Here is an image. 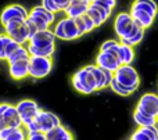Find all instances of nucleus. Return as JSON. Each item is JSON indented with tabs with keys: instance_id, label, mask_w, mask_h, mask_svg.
<instances>
[{
	"instance_id": "f704fd0d",
	"label": "nucleus",
	"mask_w": 158,
	"mask_h": 140,
	"mask_svg": "<svg viewBox=\"0 0 158 140\" xmlns=\"http://www.w3.org/2000/svg\"><path fill=\"white\" fill-rule=\"evenodd\" d=\"M81 17H82V19H83L85 28H86V33L92 32V31L96 28V25H94V22H93V19L90 18L89 15H87V13H86V14H83V15H81Z\"/></svg>"
},
{
	"instance_id": "6e6552de",
	"label": "nucleus",
	"mask_w": 158,
	"mask_h": 140,
	"mask_svg": "<svg viewBox=\"0 0 158 140\" xmlns=\"http://www.w3.org/2000/svg\"><path fill=\"white\" fill-rule=\"evenodd\" d=\"M135 25H136V22H135V19L132 18V15L129 13L118 14L114 21V31H115V35H117L118 40L125 39L132 32Z\"/></svg>"
},
{
	"instance_id": "a19ab883",
	"label": "nucleus",
	"mask_w": 158,
	"mask_h": 140,
	"mask_svg": "<svg viewBox=\"0 0 158 140\" xmlns=\"http://www.w3.org/2000/svg\"><path fill=\"white\" fill-rule=\"evenodd\" d=\"M71 3H83V4H90V0H71Z\"/></svg>"
},
{
	"instance_id": "2f4dec72",
	"label": "nucleus",
	"mask_w": 158,
	"mask_h": 140,
	"mask_svg": "<svg viewBox=\"0 0 158 140\" xmlns=\"http://www.w3.org/2000/svg\"><path fill=\"white\" fill-rule=\"evenodd\" d=\"M40 6H42L43 8H46L47 11L53 13V14L60 13V10H58L57 4L54 3V0H42V4H40Z\"/></svg>"
},
{
	"instance_id": "20e7f679",
	"label": "nucleus",
	"mask_w": 158,
	"mask_h": 140,
	"mask_svg": "<svg viewBox=\"0 0 158 140\" xmlns=\"http://www.w3.org/2000/svg\"><path fill=\"white\" fill-rule=\"evenodd\" d=\"M53 32H54L56 38L61 39V40H74V39L82 36L75 19L69 18V17H64L60 21L56 22Z\"/></svg>"
},
{
	"instance_id": "aec40b11",
	"label": "nucleus",
	"mask_w": 158,
	"mask_h": 140,
	"mask_svg": "<svg viewBox=\"0 0 158 140\" xmlns=\"http://www.w3.org/2000/svg\"><path fill=\"white\" fill-rule=\"evenodd\" d=\"M132 10H140V11H146V13L151 14L153 17H157V11H158V6L154 0H133L131 4Z\"/></svg>"
},
{
	"instance_id": "79ce46f5",
	"label": "nucleus",
	"mask_w": 158,
	"mask_h": 140,
	"mask_svg": "<svg viewBox=\"0 0 158 140\" xmlns=\"http://www.w3.org/2000/svg\"><path fill=\"white\" fill-rule=\"evenodd\" d=\"M156 119H157V125H158V114H157V117H156Z\"/></svg>"
},
{
	"instance_id": "f8f14e48",
	"label": "nucleus",
	"mask_w": 158,
	"mask_h": 140,
	"mask_svg": "<svg viewBox=\"0 0 158 140\" xmlns=\"http://www.w3.org/2000/svg\"><path fill=\"white\" fill-rule=\"evenodd\" d=\"M136 108H139L140 111L148 114L151 117H157L158 114V94L157 93H144L139 99Z\"/></svg>"
},
{
	"instance_id": "473e14b6",
	"label": "nucleus",
	"mask_w": 158,
	"mask_h": 140,
	"mask_svg": "<svg viewBox=\"0 0 158 140\" xmlns=\"http://www.w3.org/2000/svg\"><path fill=\"white\" fill-rule=\"evenodd\" d=\"M19 46H21V44H18L17 42H14L13 39L8 36V40H7V43H6V60H7V58L11 56V53H13L15 49H18Z\"/></svg>"
},
{
	"instance_id": "dca6fc26",
	"label": "nucleus",
	"mask_w": 158,
	"mask_h": 140,
	"mask_svg": "<svg viewBox=\"0 0 158 140\" xmlns=\"http://www.w3.org/2000/svg\"><path fill=\"white\" fill-rule=\"evenodd\" d=\"M158 126H139L131 136V140H157Z\"/></svg>"
},
{
	"instance_id": "b1692460",
	"label": "nucleus",
	"mask_w": 158,
	"mask_h": 140,
	"mask_svg": "<svg viewBox=\"0 0 158 140\" xmlns=\"http://www.w3.org/2000/svg\"><path fill=\"white\" fill-rule=\"evenodd\" d=\"M89 6L90 4H83V3H69V6L67 7V10L64 11V13H65V17H69V18L75 19V18H78V17L86 14Z\"/></svg>"
},
{
	"instance_id": "5701e85b",
	"label": "nucleus",
	"mask_w": 158,
	"mask_h": 140,
	"mask_svg": "<svg viewBox=\"0 0 158 140\" xmlns=\"http://www.w3.org/2000/svg\"><path fill=\"white\" fill-rule=\"evenodd\" d=\"M133 121L137 126H156L157 125L156 117L148 115V114L140 111L139 108H135L133 111Z\"/></svg>"
},
{
	"instance_id": "c9c22d12",
	"label": "nucleus",
	"mask_w": 158,
	"mask_h": 140,
	"mask_svg": "<svg viewBox=\"0 0 158 140\" xmlns=\"http://www.w3.org/2000/svg\"><path fill=\"white\" fill-rule=\"evenodd\" d=\"M94 3L108 8V10H112V8L117 6V0H94Z\"/></svg>"
},
{
	"instance_id": "ddd939ff",
	"label": "nucleus",
	"mask_w": 158,
	"mask_h": 140,
	"mask_svg": "<svg viewBox=\"0 0 158 140\" xmlns=\"http://www.w3.org/2000/svg\"><path fill=\"white\" fill-rule=\"evenodd\" d=\"M24 126L21 121V117L18 114L17 105H8L6 113L0 118V129H6V128H21Z\"/></svg>"
},
{
	"instance_id": "ea45409f",
	"label": "nucleus",
	"mask_w": 158,
	"mask_h": 140,
	"mask_svg": "<svg viewBox=\"0 0 158 140\" xmlns=\"http://www.w3.org/2000/svg\"><path fill=\"white\" fill-rule=\"evenodd\" d=\"M8 105L10 104H7V103H2V104H0V118H2L3 114L6 113V110L8 108Z\"/></svg>"
},
{
	"instance_id": "412c9836",
	"label": "nucleus",
	"mask_w": 158,
	"mask_h": 140,
	"mask_svg": "<svg viewBox=\"0 0 158 140\" xmlns=\"http://www.w3.org/2000/svg\"><path fill=\"white\" fill-rule=\"evenodd\" d=\"M44 135H46L47 140H74L72 133L69 132L65 126H63V125L53 128L52 130H49V132L44 133Z\"/></svg>"
},
{
	"instance_id": "0eeeda50",
	"label": "nucleus",
	"mask_w": 158,
	"mask_h": 140,
	"mask_svg": "<svg viewBox=\"0 0 158 140\" xmlns=\"http://www.w3.org/2000/svg\"><path fill=\"white\" fill-rule=\"evenodd\" d=\"M29 11L21 4H10L0 13V24L4 27L11 21H27Z\"/></svg>"
},
{
	"instance_id": "58836bf2",
	"label": "nucleus",
	"mask_w": 158,
	"mask_h": 140,
	"mask_svg": "<svg viewBox=\"0 0 158 140\" xmlns=\"http://www.w3.org/2000/svg\"><path fill=\"white\" fill-rule=\"evenodd\" d=\"M54 3L57 4L60 11H65L67 7L69 6V3H71V0H54Z\"/></svg>"
},
{
	"instance_id": "a878e982",
	"label": "nucleus",
	"mask_w": 158,
	"mask_h": 140,
	"mask_svg": "<svg viewBox=\"0 0 158 140\" xmlns=\"http://www.w3.org/2000/svg\"><path fill=\"white\" fill-rule=\"evenodd\" d=\"M29 51H28L27 46H19L18 49H15L13 53H11V56L7 58V63L8 64H13L15 63V61H19V60H25V58H29Z\"/></svg>"
},
{
	"instance_id": "f257e3e1",
	"label": "nucleus",
	"mask_w": 158,
	"mask_h": 140,
	"mask_svg": "<svg viewBox=\"0 0 158 140\" xmlns=\"http://www.w3.org/2000/svg\"><path fill=\"white\" fill-rule=\"evenodd\" d=\"M56 35L52 29H44L36 32L29 39L27 49L29 56H38V57H52L56 51Z\"/></svg>"
},
{
	"instance_id": "c85d7f7f",
	"label": "nucleus",
	"mask_w": 158,
	"mask_h": 140,
	"mask_svg": "<svg viewBox=\"0 0 158 140\" xmlns=\"http://www.w3.org/2000/svg\"><path fill=\"white\" fill-rule=\"evenodd\" d=\"M118 46H119V40L108 39V40H106L100 46V51H114V53H117Z\"/></svg>"
},
{
	"instance_id": "2eb2a0df",
	"label": "nucleus",
	"mask_w": 158,
	"mask_h": 140,
	"mask_svg": "<svg viewBox=\"0 0 158 140\" xmlns=\"http://www.w3.org/2000/svg\"><path fill=\"white\" fill-rule=\"evenodd\" d=\"M10 76L14 80H22L29 76V58L15 61L13 64H8Z\"/></svg>"
},
{
	"instance_id": "7ed1b4c3",
	"label": "nucleus",
	"mask_w": 158,
	"mask_h": 140,
	"mask_svg": "<svg viewBox=\"0 0 158 140\" xmlns=\"http://www.w3.org/2000/svg\"><path fill=\"white\" fill-rule=\"evenodd\" d=\"M114 79L117 80L118 83H121L123 88L128 89L129 92H132V93H135L140 86L139 72L132 65H128V64H122V65L114 72Z\"/></svg>"
},
{
	"instance_id": "6ab92c4d",
	"label": "nucleus",
	"mask_w": 158,
	"mask_h": 140,
	"mask_svg": "<svg viewBox=\"0 0 158 140\" xmlns=\"http://www.w3.org/2000/svg\"><path fill=\"white\" fill-rule=\"evenodd\" d=\"M117 54H118V58H119L121 64H128V65H132V63L135 61V57H136L133 46L121 43V42H119V46H118Z\"/></svg>"
},
{
	"instance_id": "423d86ee",
	"label": "nucleus",
	"mask_w": 158,
	"mask_h": 140,
	"mask_svg": "<svg viewBox=\"0 0 158 140\" xmlns=\"http://www.w3.org/2000/svg\"><path fill=\"white\" fill-rule=\"evenodd\" d=\"M4 33L21 46H25L29 42V31H28L25 21L8 22L7 25H4Z\"/></svg>"
},
{
	"instance_id": "1a4fd4ad",
	"label": "nucleus",
	"mask_w": 158,
	"mask_h": 140,
	"mask_svg": "<svg viewBox=\"0 0 158 140\" xmlns=\"http://www.w3.org/2000/svg\"><path fill=\"white\" fill-rule=\"evenodd\" d=\"M15 105H17V110H18V114H19V117H21V121H22L24 126L35 121L38 114L40 113V108L36 104V101L29 100V99L21 100V101Z\"/></svg>"
},
{
	"instance_id": "e433bc0d",
	"label": "nucleus",
	"mask_w": 158,
	"mask_h": 140,
	"mask_svg": "<svg viewBox=\"0 0 158 140\" xmlns=\"http://www.w3.org/2000/svg\"><path fill=\"white\" fill-rule=\"evenodd\" d=\"M27 140H47V139L43 132H33V133H28Z\"/></svg>"
},
{
	"instance_id": "9b49d317",
	"label": "nucleus",
	"mask_w": 158,
	"mask_h": 140,
	"mask_svg": "<svg viewBox=\"0 0 158 140\" xmlns=\"http://www.w3.org/2000/svg\"><path fill=\"white\" fill-rule=\"evenodd\" d=\"M35 124L38 125L39 132L47 133L49 130H52L53 128L60 126L61 121H60V118H58L57 115H54V114L50 113V111L40 110V113H39L38 117L35 118Z\"/></svg>"
},
{
	"instance_id": "cd10ccee",
	"label": "nucleus",
	"mask_w": 158,
	"mask_h": 140,
	"mask_svg": "<svg viewBox=\"0 0 158 140\" xmlns=\"http://www.w3.org/2000/svg\"><path fill=\"white\" fill-rule=\"evenodd\" d=\"M110 89H111L114 93L119 94V96H129V94H132V92H129L126 88H123L121 83H118L115 79L111 80V83H110Z\"/></svg>"
},
{
	"instance_id": "bb28decb",
	"label": "nucleus",
	"mask_w": 158,
	"mask_h": 140,
	"mask_svg": "<svg viewBox=\"0 0 158 140\" xmlns=\"http://www.w3.org/2000/svg\"><path fill=\"white\" fill-rule=\"evenodd\" d=\"M87 15L90 17V18L93 19V22H94V25H96V28L97 27H100V25H103L104 22V18L101 17V14L98 13L96 8H93L92 6H89V8H87Z\"/></svg>"
},
{
	"instance_id": "4be33fe9",
	"label": "nucleus",
	"mask_w": 158,
	"mask_h": 140,
	"mask_svg": "<svg viewBox=\"0 0 158 140\" xmlns=\"http://www.w3.org/2000/svg\"><path fill=\"white\" fill-rule=\"evenodd\" d=\"M144 31L140 25H135V28L132 29V32L129 33L128 36H126L125 39H122V40H119L121 43H125V44H129V46H137V44L140 43V42L143 40V38H144Z\"/></svg>"
},
{
	"instance_id": "f3484780",
	"label": "nucleus",
	"mask_w": 158,
	"mask_h": 140,
	"mask_svg": "<svg viewBox=\"0 0 158 140\" xmlns=\"http://www.w3.org/2000/svg\"><path fill=\"white\" fill-rule=\"evenodd\" d=\"M27 130L21 128H6L0 129V140H27Z\"/></svg>"
},
{
	"instance_id": "39448f33",
	"label": "nucleus",
	"mask_w": 158,
	"mask_h": 140,
	"mask_svg": "<svg viewBox=\"0 0 158 140\" xmlns=\"http://www.w3.org/2000/svg\"><path fill=\"white\" fill-rule=\"evenodd\" d=\"M53 58L52 57H29V76L33 79H43L52 72Z\"/></svg>"
},
{
	"instance_id": "7c9ffc66",
	"label": "nucleus",
	"mask_w": 158,
	"mask_h": 140,
	"mask_svg": "<svg viewBox=\"0 0 158 140\" xmlns=\"http://www.w3.org/2000/svg\"><path fill=\"white\" fill-rule=\"evenodd\" d=\"M90 6H92L93 8H96V10H97L98 13L101 14V17H103V18H104V21H107V19L110 18V15H111V13H112V10H108V8L103 7V6L97 4V3H94V2H92V3H90Z\"/></svg>"
},
{
	"instance_id": "f03ea898",
	"label": "nucleus",
	"mask_w": 158,
	"mask_h": 140,
	"mask_svg": "<svg viewBox=\"0 0 158 140\" xmlns=\"http://www.w3.org/2000/svg\"><path fill=\"white\" fill-rule=\"evenodd\" d=\"M72 86L78 93L82 94H92L94 92H97V83H96L94 75L92 72L90 64L83 68H81L72 75Z\"/></svg>"
},
{
	"instance_id": "37998d69",
	"label": "nucleus",
	"mask_w": 158,
	"mask_h": 140,
	"mask_svg": "<svg viewBox=\"0 0 158 140\" xmlns=\"http://www.w3.org/2000/svg\"><path fill=\"white\" fill-rule=\"evenodd\" d=\"M157 140H158V139H157Z\"/></svg>"
},
{
	"instance_id": "4c0bfd02",
	"label": "nucleus",
	"mask_w": 158,
	"mask_h": 140,
	"mask_svg": "<svg viewBox=\"0 0 158 140\" xmlns=\"http://www.w3.org/2000/svg\"><path fill=\"white\" fill-rule=\"evenodd\" d=\"M25 24H27V27H28V31H29V39L32 38V36L35 35L36 32H39V31H38V28H36V25L33 24V22L31 21L29 18H27V21H25Z\"/></svg>"
},
{
	"instance_id": "4468645a",
	"label": "nucleus",
	"mask_w": 158,
	"mask_h": 140,
	"mask_svg": "<svg viewBox=\"0 0 158 140\" xmlns=\"http://www.w3.org/2000/svg\"><path fill=\"white\" fill-rule=\"evenodd\" d=\"M90 68H92L96 83H97V92L110 88V83H111V80L114 79V72L106 71V69L97 67L96 64H90Z\"/></svg>"
},
{
	"instance_id": "9d476101",
	"label": "nucleus",
	"mask_w": 158,
	"mask_h": 140,
	"mask_svg": "<svg viewBox=\"0 0 158 140\" xmlns=\"http://www.w3.org/2000/svg\"><path fill=\"white\" fill-rule=\"evenodd\" d=\"M94 64L97 67H100V68L106 69V71H110V72H115L122 65L119 58H118V54L114 51H98Z\"/></svg>"
},
{
	"instance_id": "393cba45",
	"label": "nucleus",
	"mask_w": 158,
	"mask_h": 140,
	"mask_svg": "<svg viewBox=\"0 0 158 140\" xmlns=\"http://www.w3.org/2000/svg\"><path fill=\"white\" fill-rule=\"evenodd\" d=\"M29 14H33V15L40 17V18L44 19V21H46L49 25L54 24V21H56V14L47 11L46 8H43L42 6H35V7H33L32 10L29 11Z\"/></svg>"
},
{
	"instance_id": "a211bd4d",
	"label": "nucleus",
	"mask_w": 158,
	"mask_h": 140,
	"mask_svg": "<svg viewBox=\"0 0 158 140\" xmlns=\"http://www.w3.org/2000/svg\"><path fill=\"white\" fill-rule=\"evenodd\" d=\"M129 14L132 15V18L135 19V22H136L137 25H140V27L143 28V29H147V28H150L151 25H153L154 19H156V17H153L151 14L146 13V11H140V10H129Z\"/></svg>"
},
{
	"instance_id": "c756f323",
	"label": "nucleus",
	"mask_w": 158,
	"mask_h": 140,
	"mask_svg": "<svg viewBox=\"0 0 158 140\" xmlns=\"http://www.w3.org/2000/svg\"><path fill=\"white\" fill-rule=\"evenodd\" d=\"M28 18L31 19V21L33 22V24L36 25V28H38V31H44V29H50V25L47 24L44 19H42L38 15H33V14H29L28 15Z\"/></svg>"
},
{
	"instance_id": "72a5a7b5",
	"label": "nucleus",
	"mask_w": 158,
	"mask_h": 140,
	"mask_svg": "<svg viewBox=\"0 0 158 140\" xmlns=\"http://www.w3.org/2000/svg\"><path fill=\"white\" fill-rule=\"evenodd\" d=\"M8 36L6 33H0V60H6V43Z\"/></svg>"
}]
</instances>
